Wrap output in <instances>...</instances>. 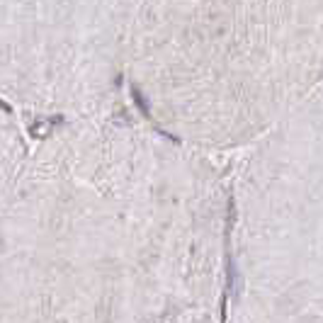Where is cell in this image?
Returning <instances> with one entry per match:
<instances>
[{
  "mask_svg": "<svg viewBox=\"0 0 323 323\" xmlns=\"http://www.w3.org/2000/svg\"><path fill=\"white\" fill-rule=\"evenodd\" d=\"M131 100H134V105L139 107V112L143 114V117H151V107H148V102H146V98H143V93H141L136 85H131Z\"/></svg>",
  "mask_w": 323,
  "mask_h": 323,
  "instance_id": "obj_1",
  "label": "cell"
}]
</instances>
